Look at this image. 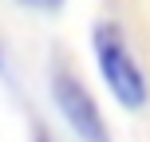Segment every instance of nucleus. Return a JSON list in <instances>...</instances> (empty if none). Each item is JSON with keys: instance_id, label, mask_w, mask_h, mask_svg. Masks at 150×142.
<instances>
[{"instance_id": "nucleus-1", "label": "nucleus", "mask_w": 150, "mask_h": 142, "mask_svg": "<svg viewBox=\"0 0 150 142\" xmlns=\"http://www.w3.org/2000/svg\"><path fill=\"white\" fill-rule=\"evenodd\" d=\"M91 47H95V63H99V75H103V83L111 87V95L119 99L122 107H130V111H138V107H146V75L138 67L134 52H130L127 36H122L119 24H95L91 28Z\"/></svg>"}, {"instance_id": "nucleus-2", "label": "nucleus", "mask_w": 150, "mask_h": 142, "mask_svg": "<svg viewBox=\"0 0 150 142\" xmlns=\"http://www.w3.org/2000/svg\"><path fill=\"white\" fill-rule=\"evenodd\" d=\"M52 99H55V107H59L63 122L75 130V138H79V142H111L99 103L91 99V91L83 87V83L75 79L67 67L52 71Z\"/></svg>"}, {"instance_id": "nucleus-3", "label": "nucleus", "mask_w": 150, "mask_h": 142, "mask_svg": "<svg viewBox=\"0 0 150 142\" xmlns=\"http://www.w3.org/2000/svg\"><path fill=\"white\" fill-rule=\"evenodd\" d=\"M20 4L40 8V12H59V8H63V0H20Z\"/></svg>"}]
</instances>
